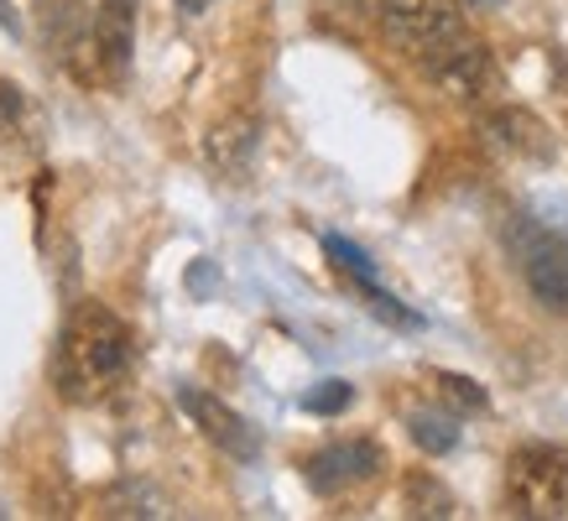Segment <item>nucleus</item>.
<instances>
[{
	"mask_svg": "<svg viewBox=\"0 0 568 521\" xmlns=\"http://www.w3.org/2000/svg\"><path fill=\"white\" fill-rule=\"evenodd\" d=\"M433 386H438V397L454 407V412H485L490 407V397H485L480 381H469V376H454V370H438L433 376Z\"/></svg>",
	"mask_w": 568,
	"mask_h": 521,
	"instance_id": "4468645a",
	"label": "nucleus"
},
{
	"mask_svg": "<svg viewBox=\"0 0 568 521\" xmlns=\"http://www.w3.org/2000/svg\"><path fill=\"white\" fill-rule=\"evenodd\" d=\"M131 355H136V339H131L121 313L84 297V303H73V313L58 329L52 386L63 401H100L131 370Z\"/></svg>",
	"mask_w": 568,
	"mask_h": 521,
	"instance_id": "f257e3e1",
	"label": "nucleus"
},
{
	"mask_svg": "<svg viewBox=\"0 0 568 521\" xmlns=\"http://www.w3.org/2000/svg\"><path fill=\"white\" fill-rule=\"evenodd\" d=\"M506 245H511L537 303L552 313H568V214L552 219L542 208H521L506 225Z\"/></svg>",
	"mask_w": 568,
	"mask_h": 521,
	"instance_id": "f03ea898",
	"label": "nucleus"
},
{
	"mask_svg": "<svg viewBox=\"0 0 568 521\" xmlns=\"http://www.w3.org/2000/svg\"><path fill=\"white\" fill-rule=\"evenodd\" d=\"M407 433L423 453H448L459 443V428H454V417L448 412H413L407 417Z\"/></svg>",
	"mask_w": 568,
	"mask_h": 521,
	"instance_id": "f8f14e48",
	"label": "nucleus"
},
{
	"mask_svg": "<svg viewBox=\"0 0 568 521\" xmlns=\"http://www.w3.org/2000/svg\"><path fill=\"white\" fill-rule=\"evenodd\" d=\"M402 505H407V517H454V496H448L433 474H407V486H402Z\"/></svg>",
	"mask_w": 568,
	"mask_h": 521,
	"instance_id": "9b49d317",
	"label": "nucleus"
},
{
	"mask_svg": "<svg viewBox=\"0 0 568 521\" xmlns=\"http://www.w3.org/2000/svg\"><path fill=\"white\" fill-rule=\"evenodd\" d=\"M349 401H355V386H349V381H318V386H308V391H303V412L339 417Z\"/></svg>",
	"mask_w": 568,
	"mask_h": 521,
	"instance_id": "2eb2a0df",
	"label": "nucleus"
},
{
	"mask_svg": "<svg viewBox=\"0 0 568 521\" xmlns=\"http://www.w3.org/2000/svg\"><path fill=\"white\" fill-rule=\"evenodd\" d=\"M178 407L193 417V428H199L220 453L241 459V464H251V459L261 453V433L235 412V407H224L220 397H209V391H199V386H178Z\"/></svg>",
	"mask_w": 568,
	"mask_h": 521,
	"instance_id": "423d86ee",
	"label": "nucleus"
},
{
	"mask_svg": "<svg viewBox=\"0 0 568 521\" xmlns=\"http://www.w3.org/2000/svg\"><path fill=\"white\" fill-rule=\"evenodd\" d=\"M381 469H386V449H381L376 438H339V443L308 453L303 480H308L313 496H324L328 501V496H345V490L376 480Z\"/></svg>",
	"mask_w": 568,
	"mask_h": 521,
	"instance_id": "39448f33",
	"label": "nucleus"
},
{
	"mask_svg": "<svg viewBox=\"0 0 568 521\" xmlns=\"http://www.w3.org/2000/svg\"><path fill=\"white\" fill-rule=\"evenodd\" d=\"M256 146H261V121L256 115H230V121H220L204 136V162L220 177L241 183L245 167H251V156H256Z\"/></svg>",
	"mask_w": 568,
	"mask_h": 521,
	"instance_id": "1a4fd4ad",
	"label": "nucleus"
},
{
	"mask_svg": "<svg viewBox=\"0 0 568 521\" xmlns=\"http://www.w3.org/2000/svg\"><path fill=\"white\" fill-rule=\"evenodd\" d=\"M324 251H328V260H334V266H339L349 282H371V277H376L371 256H365L355 241H345V235H324Z\"/></svg>",
	"mask_w": 568,
	"mask_h": 521,
	"instance_id": "dca6fc26",
	"label": "nucleus"
},
{
	"mask_svg": "<svg viewBox=\"0 0 568 521\" xmlns=\"http://www.w3.org/2000/svg\"><path fill=\"white\" fill-rule=\"evenodd\" d=\"M381 21L402 52H413L423 69H433L444 52H454L459 42H469L465 11L459 0H381Z\"/></svg>",
	"mask_w": 568,
	"mask_h": 521,
	"instance_id": "7ed1b4c3",
	"label": "nucleus"
},
{
	"mask_svg": "<svg viewBox=\"0 0 568 521\" xmlns=\"http://www.w3.org/2000/svg\"><path fill=\"white\" fill-rule=\"evenodd\" d=\"M355 287H361L365 308L376 313L381 324H392V329H423V313H413L407 303H396V297L386 293V287H381L376 277H371V282H355Z\"/></svg>",
	"mask_w": 568,
	"mask_h": 521,
	"instance_id": "ddd939ff",
	"label": "nucleus"
},
{
	"mask_svg": "<svg viewBox=\"0 0 568 521\" xmlns=\"http://www.w3.org/2000/svg\"><path fill=\"white\" fill-rule=\"evenodd\" d=\"M480 131L496 141L500 152H517V156H527V162H552V152H558L548 121H537L532 110H521V104L490 110V115L480 121Z\"/></svg>",
	"mask_w": 568,
	"mask_h": 521,
	"instance_id": "6e6552de",
	"label": "nucleus"
},
{
	"mask_svg": "<svg viewBox=\"0 0 568 521\" xmlns=\"http://www.w3.org/2000/svg\"><path fill=\"white\" fill-rule=\"evenodd\" d=\"M209 6H214V0H178V11H183V17H204Z\"/></svg>",
	"mask_w": 568,
	"mask_h": 521,
	"instance_id": "a211bd4d",
	"label": "nucleus"
},
{
	"mask_svg": "<svg viewBox=\"0 0 568 521\" xmlns=\"http://www.w3.org/2000/svg\"><path fill=\"white\" fill-rule=\"evenodd\" d=\"M89 42H94L100 79L104 84H121L125 73H131V52H136V0H100Z\"/></svg>",
	"mask_w": 568,
	"mask_h": 521,
	"instance_id": "0eeeda50",
	"label": "nucleus"
},
{
	"mask_svg": "<svg viewBox=\"0 0 568 521\" xmlns=\"http://www.w3.org/2000/svg\"><path fill=\"white\" fill-rule=\"evenodd\" d=\"M438 89H448L454 100H475V94H485L490 89V48H485L480 37H469V42H459L454 52H444L433 69H423Z\"/></svg>",
	"mask_w": 568,
	"mask_h": 521,
	"instance_id": "9d476101",
	"label": "nucleus"
},
{
	"mask_svg": "<svg viewBox=\"0 0 568 521\" xmlns=\"http://www.w3.org/2000/svg\"><path fill=\"white\" fill-rule=\"evenodd\" d=\"M21 121H27V100H21V89L0 84V136H6V131H17Z\"/></svg>",
	"mask_w": 568,
	"mask_h": 521,
	"instance_id": "f3484780",
	"label": "nucleus"
},
{
	"mask_svg": "<svg viewBox=\"0 0 568 521\" xmlns=\"http://www.w3.org/2000/svg\"><path fill=\"white\" fill-rule=\"evenodd\" d=\"M506 505L527 521L564 517L568 505V453L552 443H521L506 459Z\"/></svg>",
	"mask_w": 568,
	"mask_h": 521,
	"instance_id": "20e7f679",
	"label": "nucleus"
}]
</instances>
